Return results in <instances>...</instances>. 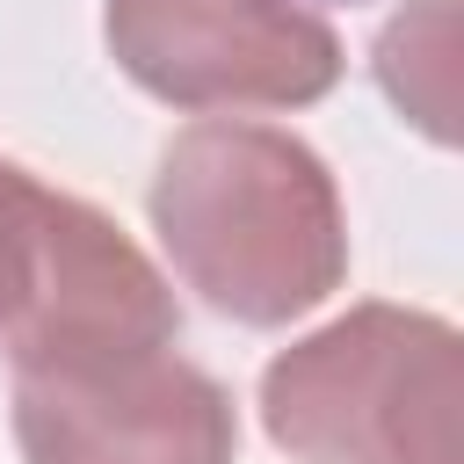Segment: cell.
<instances>
[{
    "label": "cell",
    "instance_id": "6da1fadb",
    "mask_svg": "<svg viewBox=\"0 0 464 464\" xmlns=\"http://www.w3.org/2000/svg\"><path fill=\"white\" fill-rule=\"evenodd\" d=\"M152 232L174 276L239 326H283L348 276V218L326 160L268 123H188L160 152Z\"/></svg>",
    "mask_w": 464,
    "mask_h": 464
},
{
    "label": "cell",
    "instance_id": "7a4b0ae2",
    "mask_svg": "<svg viewBox=\"0 0 464 464\" xmlns=\"http://www.w3.org/2000/svg\"><path fill=\"white\" fill-rule=\"evenodd\" d=\"M457 326L355 304L261 370V428L297 464H464Z\"/></svg>",
    "mask_w": 464,
    "mask_h": 464
},
{
    "label": "cell",
    "instance_id": "3957f363",
    "mask_svg": "<svg viewBox=\"0 0 464 464\" xmlns=\"http://www.w3.org/2000/svg\"><path fill=\"white\" fill-rule=\"evenodd\" d=\"M181 334L167 276L94 203L0 160V348L22 362L160 348Z\"/></svg>",
    "mask_w": 464,
    "mask_h": 464
},
{
    "label": "cell",
    "instance_id": "277c9868",
    "mask_svg": "<svg viewBox=\"0 0 464 464\" xmlns=\"http://www.w3.org/2000/svg\"><path fill=\"white\" fill-rule=\"evenodd\" d=\"M14 442L29 464H232V392L160 348H94L14 370Z\"/></svg>",
    "mask_w": 464,
    "mask_h": 464
},
{
    "label": "cell",
    "instance_id": "5b68a950",
    "mask_svg": "<svg viewBox=\"0 0 464 464\" xmlns=\"http://www.w3.org/2000/svg\"><path fill=\"white\" fill-rule=\"evenodd\" d=\"M102 36L174 109H304L341 80V36L304 0H109Z\"/></svg>",
    "mask_w": 464,
    "mask_h": 464
},
{
    "label": "cell",
    "instance_id": "8992f818",
    "mask_svg": "<svg viewBox=\"0 0 464 464\" xmlns=\"http://www.w3.org/2000/svg\"><path fill=\"white\" fill-rule=\"evenodd\" d=\"M450 7L457 0H420L413 14H399L377 36V80H384V94L435 145L457 138V123H450Z\"/></svg>",
    "mask_w": 464,
    "mask_h": 464
},
{
    "label": "cell",
    "instance_id": "52a82bcc",
    "mask_svg": "<svg viewBox=\"0 0 464 464\" xmlns=\"http://www.w3.org/2000/svg\"><path fill=\"white\" fill-rule=\"evenodd\" d=\"M348 7H355V0H348Z\"/></svg>",
    "mask_w": 464,
    "mask_h": 464
}]
</instances>
